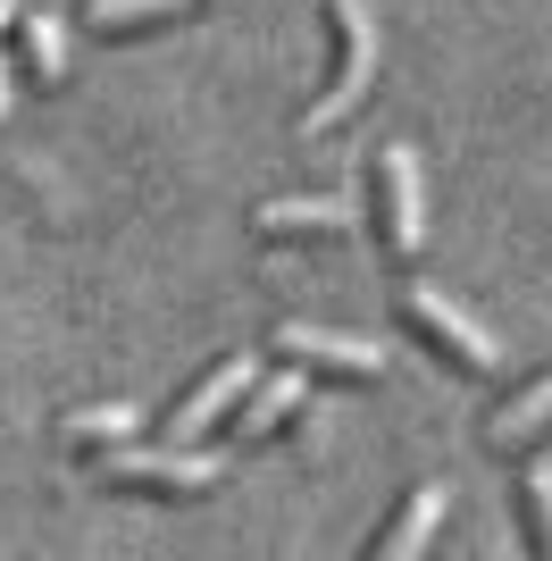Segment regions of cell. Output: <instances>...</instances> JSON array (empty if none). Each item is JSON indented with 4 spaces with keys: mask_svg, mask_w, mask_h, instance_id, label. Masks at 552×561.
<instances>
[{
    "mask_svg": "<svg viewBox=\"0 0 552 561\" xmlns=\"http://www.w3.org/2000/svg\"><path fill=\"white\" fill-rule=\"evenodd\" d=\"M326 34H335V76H326V93L294 117L301 135H326V126H344L352 110L368 101V76H377V9L368 0H326Z\"/></svg>",
    "mask_w": 552,
    "mask_h": 561,
    "instance_id": "obj_1",
    "label": "cell"
},
{
    "mask_svg": "<svg viewBox=\"0 0 552 561\" xmlns=\"http://www.w3.org/2000/svg\"><path fill=\"white\" fill-rule=\"evenodd\" d=\"M92 478L110 494H151V503H184V494H209L227 478V453L209 445H168V453H135V445H110L92 453Z\"/></svg>",
    "mask_w": 552,
    "mask_h": 561,
    "instance_id": "obj_2",
    "label": "cell"
},
{
    "mask_svg": "<svg viewBox=\"0 0 552 561\" xmlns=\"http://www.w3.org/2000/svg\"><path fill=\"white\" fill-rule=\"evenodd\" d=\"M368 218H377V243L393 260L427 252V185H418V151L411 142H386L368 160Z\"/></svg>",
    "mask_w": 552,
    "mask_h": 561,
    "instance_id": "obj_3",
    "label": "cell"
},
{
    "mask_svg": "<svg viewBox=\"0 0 552 561\" xmlns=\"http://www.w3.org/2000/svg\"><path fill=\"white\" fill-rule=\"evenodd\" d=\"M402 328H411L418 344H436L444 360H460L469 377H503L510 369V352L494 344V328L469 319V310H460L452 294H436V285H402Z\"/></svg>",
    "mask_w": 552,
    "mask_h": 561,
    "instance_id": "obj_4",
    "label": "cell"
},
{
    "mask_svg": "<svg viewBox=\"0 0 552 561\" xmlns=\"http://www.w3.org/2000/svg\"><path fill=\"white\" fill-rule=\"evenodd\" d=\"M252 377H260L252 352H227V360H209V369L193 377L176 402H168V445H202L209 427H227V420H234V402L252 394Z\"/></svg>",
    "mask_w": 552,
    "mask_h": 561,
    "instance_id": "obj_5",
    "label": "cell"
},
{
    "mask_svg": "<svg viewBox=\"0 0 552 561\" xmlns=\"http://www.w3.org/2000/svg\"><path fill=\"white\" fill-rule=\"evenodd\" d=\"M268 352L276 360H301L310 377H344V386H377L386 377V352L377 344H360V335H344V328H276L268 335Z\"/></svg>",
    "mask_w": 552,
    "mask_h": 561,
    "instance_id": "obj_6",
    "label": "cell"
},
{
    "mask_svg": "<svg viewBox=\"0 0 552 561\" xmlns=\"http://www.w3.org/2000/svg\"><path fill=\"white\" fill-rule=\"evenodd\" d=\"M444 503H452V486H444V478H418V486L402 494V512H393L386 528H377V537H368V561H411L418 545L436 537V519H444Z\"/></svg>",
    "mask_w": 552,
    "mask_h": 561,
    "instance_id": "obj_7",
    "label": "cell"
},
{
    "mask_svg": "<svg viewBox=\"0 0 552 561\" xmlns=\"http://www.w3.org/2000/svg\"><path fill=\"white\" fill-rule=\"evenodd\" d=\"M301 394H310V369H301V360H294V369H260V377H252V394L234 402V420H227V427H234V436H276V427L301 411Z\"/></svg>",
    "mask_w": 552,
    "mask_h": 561,
    "instance_id": "obj_8",
    "label": "cell"
},
{
    "mask_svg": "<svg viewBox=\"0 0 552 561\" xmlns=\"http://www.w3.org/2000/svg\"><path fill=\"white\" fill-rule=\"evenodd\" d=\"M252 227L268 234V243H301V234H344V227H360V210H352V202H335V193H319V202L285 193V202H260Z\"/></svg>",
    "mask_w": 552,
    "mask_h": 561,
    "instance_id": "obj_9",
    "label": "cell"
},
{
    "mask_svg": "<svg viewBox=\"0 0 552 561\" xmlns=\"http://www.w3.org/2000/svg\"><path fill=\"white\" fill-rule=\"evenodd\" d=\"M544 427H552V369H544V377H528V386H519V394H510L503 411L485 420V445L510 453V445H536Z\"/></svg>",
    "mask_w": 552,
    "mask_h": 561,
    "instance_id": "obj_10",
    "label": "cell"
},
{
    "mask_svg": "<svg viewBox=\"0 0 552 561\" xmlns=\"http://www.w3.org/2000/svg\"><path fill=\"white\" fill-rule=\"evenodd\" d=\"M135 427H142L135 402H84V411H68V420H59V445L110 453V445H135Z\"/></svg>",
    "mask_w": 552,
    "mask_h": 561,
    "instance_id": "obj_11",
    "label": "cell"
},
{
    "mask_svg": "<svg viewBox=\"0 0 552 561\" xmlns=\"http://www.w3.org/2000/svg\"><path fill=\"white\" fill-rule=\"evenodd\" d=\"M18 59H25V76L50 93V84L68 76V25L50 18V9H18Z\"/></svg>",
    "mask_w": 552,
    "mask_h": 561,
    "instance_id": "obj_12",
    "label": "cell"
},
{
    "mask_svg": "<svg viewBox=\"0 0 552 561\" xmlns=\"http://www.w3.org/2000/svg\"><path fill=\"white\" fill-rule=\"evenodd\" d=\"M184 9H202V0H84V25L92 34H142V25L184 18Z\"/></svg>",
    "mask_w": 552,
    "mask_h": 561,
    "instance_id": "obj_13",
    "label": "cell"
},
{
    "mask_svg": "<svg viewBox=\"0 0 552 561\" xmlns=\"http://www.w3.org/2000/svg\"><path fill=\"white\" fill-rule=\"evenodd\" d=\"M519 512H528V553L552 561V461H544V453L519 469Z\"/></svg>",
    "mask_w": 552,
    "mask_h": 561,
    "instance_id": "obj_14",
    "label": "cell"
},
{
    "mask_svg": "<svg viewBox=\"0 0 552 561\" xmlns=\"http://www.w3.org/2000/svg\"><path fill=\"white\" fill-rule=\"evenodd\" d=\"M18 110V68H9V50H0V117Z\"/></svg>",
    "mask_w": 552,
    "mask_h": 561,
    "instance_id": "obj_15",
    "label": "cell"
},
{
    "mask_svg": "<svg viewBox=\"0 0 552 561\" xmlns=\"http://www.w3.org/2000/svg\"><path fill=\"white\" fill-rule=\"evenodd\" d=\"M0 25H18V0H0Z\"/></svg>",
    "mask_w": 552,
    "mask_h": 561,
    "instance_id": "obj_16",
    "label": "cell"
}]
</instances>
